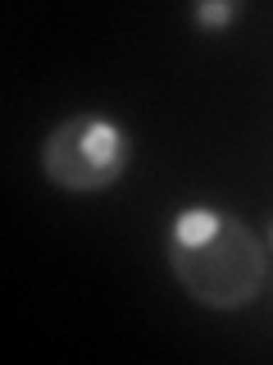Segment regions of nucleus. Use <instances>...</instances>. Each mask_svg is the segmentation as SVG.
I'll list each match as a JSON object with an SVG mask.
<instances>
[{
    "label": "nucleus",
    "mask_w": 273,
    "mask_h": 365,
    "mask_svg": "<svg viewBox=\"0 0 273 365\" xmlns=\"http://www.w3.org/2000/svg\"><path fill=\"white\" fill-rule=\"evenodd\" d=\"M164 256L178 288L210 311H242L269 279L264 242L237 215L210 205H187L168 220Z\"/></svg>",
    "instance_id": "nucleus-1"
},
{
    "label": "nucleus",
    "mask_w": 273,
    "mask_h": 365,
    "mask_svg": "<svg viewBox=\"0 0 273 365\" xmlns=\"http://www.w3.org/2000/svg\"><path fill=\"white\" fill-rule=\"evenodd\" d=\"M132 142L105 114H68L41 142V169L64 192H105L123 178Z\"/></svg>",
    "instance_id": "nucleus-2"
},
{
    "label": "nucleus",
    "mask_w": 273,
    "mask_h": 365,
    "mask_svg": "<svg viewBox=\"0 0 273 365\" xmlns=\"http://www.w3.org/2000/svg\"><path fill=\"white\" fill-rule=\"evenodd\" d=\"M237 19H242V0H200V5H191V23L210 32H219Z\"/></svg>",
    "instance_id": "nucleus-3"
},
{
    "label": "nucleus",
    "mask_w": 273,
    "mask_h": 365,
    "mask_svg": "<svg viewBox=\"0 0 273 365\" xmlns=\"http://www.w3.org/2000/svg\"><path fill=\"white\" fill-rule=\"evenodd\" d=\"M269 247H273V220H269Z\"/></svg>",
    "instance_id": "nucleus-4"
}]
</instances>
